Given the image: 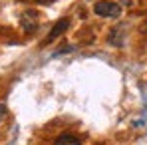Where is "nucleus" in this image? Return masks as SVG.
Returning a JSON list of instances; mask_svg holds the SVG:
<instances>
[{
    "label": "nucleus",
    "mask_w": 147,
    "mask_h": 145,
    "mask_svg": "<svg viewBox=\"0 0 147 145\" xmlns=\"http://www.w3.org/2000/svg\"><path fill=\"white\" fill-rule=\"evenodd\" d=\"M68 26H70V20H68V18H60V20L54 24V28L50 30V36L46 38V42L50 44V42H54L56 38H60V36L68 30Z\"/></svg>",
    "instance_id": "obj_2"
},
{
    "label": "nucleus",
    "mask_w": 147,
    "mask_h": 145,
    "mask_svg": "<svg viewBox=\"0 0 147 145\" xmlns=\"http://www.w3.org/2000/svg\"><path fill=\"white\" fill-rule=\"evenodd\" d=\"M72 46H66V48H62V50H60V52H58V54H68V52H72Z\"/></svg>",
    "instance_id": "obj_6"
},
{
    "label": "nucleus",
    "mask_w": 147,
    "mask_h": 145,
    "mask_svg": "<svg viewBox=\"0 0 147 145\" xmlns=\"http://www.w3.org/2000/svg\"><path fill=\"white\" fill-rule=\"evenodd\" d=\"M4 113H6V107L0 103V121H2V117H4Z\"/></svg>",
    "instance_id": "obj_7"
},
{
    "label": "nucleus",
    "mask_w": 147,
    "mask_h": 145,
    "mask_svg": "<svg viewBox=\"0 0 147 145\" xmlns=\"http://www.w3.org/2000/svg\"><path fill=\"white\" fill-rule=\"evenodd\" d=\"M54 145H80V139L76 137V135H70V133H64V135H60Z\"/></svg>",
    "instance_id": "obj_3"
},
{
    "label": "nucleus",
    "mask_w": 147,
    "mask_h": 145,
    "mask_svg": "<svg viewBox=\"0 0 147 145\" xmlns=\"http://www.w3.org/2000/svg\"><path fill=\"white\" fill-rule=\"evenodd\" d=\"M94 12L98 14V16H111V18H117L119 16V6L115 4V2H107V0H103V2H98L96 6H94Z\"/></svg>",
    "instance_id": "obj_1"
},
{
    "label": "nucleus",
    "mask_w": 147,
    "mask_h": 145,
    "mask_svg": "<svg viewBox=\"0 0 147 145\" xmlns=\"http://www.w3.org/2000/svg\"><path fill=\"white\" fill-rule=\"evenodd\" d=\"M113 46H121V34H119V28H115L111 34H109V38H107Z\"/></svg>",
    "instance_id": "obj_5"
},
{
    "label": "nucleus",
    "mask_w": 147,
    "mask_h": 145,
    "mask_svg": "<svg viewBox=\"0 0 147 145\" xmlns=\"http://www.w3.org/2000/svg\"><path fill=\"white\" fill-rule=\"evenodd\" d=\"M22 26H24V30H28V32L38 28V22H36V18H34V12H32V14H28V12L22 14Z\"/></svg>",
    "instance_id": "obj_4"
}]
</instances>
